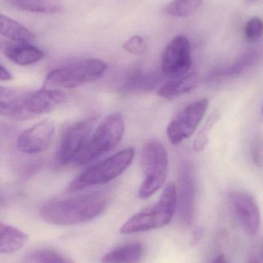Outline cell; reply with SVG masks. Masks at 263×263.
<instances>
[{
    "label": "cell",
    "mask_w": 263,
    "mask_h": 263,
    "mask_svg": "<svg viewBox=\"0 0 263 263\" xmlns=\"http://www.w3.org/2000/svg\"><path fill=\"white\" fill-rule=\"evenodd\" d=\"M107 204L106 198L97 193L54 199L42 206L40 216L51 225H78L98 217L106 210Z\"/></svg>",
    "instance_id": "cell-1"
},
{
    "label": "cell",
    "mask_w": 263,
    "mask_h": 263,
    "mask_svg": "<svg viewBox=\"0 0 263 263\" xmlns=\"http://www.w3.org/2000/svg\"><path fill=\"white\" fill-rule=\"evenodd\" d=\"M177 191L173 183L168 184L157 202L132 216L120 228L122 234L142 233L160 229L170 223L176 208Z\"/></svg>",
    "instance_id": "cell-2"
},
{
    "label": "cell",
    "mask_w": 263,
    "mask_h": 263,
    "mask_svg": "<svg viewBox=\"0 0 263 263\" xmlns=\"http://www.w3.org/2000/svg\"><path fill=\"white\" fill-rule=\"evenodd\" d=\"M107 65L97 59H83L51 71L44 82V89H72L100 79Z\"/></svg>",
    "instance_id": "cell-3"
},
{
    "label": "cell",
    "mask_w": 263,
    "mask_h": 263,
    "mask_svg": "<svg viewBox=\"0 0 263 263\" xmlns=\"http://www.w3.org/2000/svg\"><path fill=\"white\" fill-rule=\"evenodd\" d=\"M124 131L125 122L120 114L108 116L74 159V165L81 166L90 163L114 149L123 139Z\"/></svg>",
    "instance_id": "cell-4"
},
{
    "label": "cell",
    "mask_w": 263,
    "mask_h": 263,
    "mask_svg": "<svg viewBox=\"0 0 263 263\" xmlns=\"http://www.w3.org/2000/svg\"><path fill=\"white\" fill-rule=\"evenodd\" d=\"M135 156L133 148H127L94 164L82 172L67 188L75 193L87 187L103 185L120 176L131 165Z\"/></svg>",
    "instance_id": "cell-5"
},
{
    "label": "cell",
    "mask_w": 263,
    "mask_h": 263,
    "mask_svg": "<svg viewBox=\"0 0 263 263\" xmlns=\"http://www.w3.org/2000/svg\"><path fill=\"white\" fill-rule=\"evenodd\" d=\"M142 168L145 175L139 197L146 199L156 193L166 180L168 159L166 149L157 140L148 141L142 150Z\"/></svg>",
    "instance_id": "cell-6"
},
{
    "label": "cell",
    "mask_w": 263,
    "mask_h": 263,
    "mask_svg": "<svg viewBox=\"0 0 263 263\" xmlns=\"http://www.w3.org/2000/svg\"><path fill=\"white\" fill-rule=\"evenodd\" d=\"M209 100L202 99L182 109L168 125L167 136L173 145H179L193 136L205 117Z\"/></svg>",
    "instance_id": "cell-7"
},
{
    "label": "cell",
    "mask_w": 263,
    "mask_h": 263,
    "mask_svg": "<svg viewBox=\"0 0 263 263\" xmlns=\"http://www.w3.org/2000/svg\"><path fill=\"white\" fill-rule=\"evenodd\" d=\"M192 66L191 46L185 35H176L164 49L161 69L171 79L189 73Z\"/></svg>",
    "instance_id": "cell-8"
},
{
    "label": "cell",
    "mask_w": 263,
    "mask_h": 263,
    "mask_svg": "<svg viewBox=\"0 0 263 263\" xmlns=\"http://www.w3.org/2000/svg\"><path fill=\"white\" fill-rule=\"evenodd\" d=\"M95 120L89 118L79 122L65 132L57 155V162L60 165H65L73 162L80 154L90 137Z\"/></svg>",
    "instance_id": "cell-9"
},
{
    "label": "cell",
    "mask_w": 263,
    "mask_h": 263,
    "mask_svg": "<svg viewBox=\"0 0 263 263\" xmlns=\"http://www.w3.org/2000/svg\"><path fill=\"white\" fill-rule=\"evenodd\" d=\"M230 208L246 233L256 235L261 225V216L256 199L248 193L234 191L229 196Z\"/></svg>",
    "instance_id": "cell-10"
},
{
    "label": "cell",
    "mask_w": 263,
    "mask_h": 263,
    "mask_svg": "<svg viewBox=\"0 0 263 263\" xmlns=\"http://www.w3.org/2000/svg\"><path fill=\"white\" fill-rule=\"evenodd\" d=\"M54 122L45 120L26 129L17 140V147L22 153L35 154L49 148L55 136Z\"/></svg>",
    "instance_id": "cell-11"
},
{
    "label": "cell",
    "mask_w": 263,
    "mask_h": 263,
    "mask_svg": "<svg viewBox=\"0 0 263 263\" xmlns=\"http://www.w3.org/2000/svg\"><path fill=\"white\" fill-rule=\"evenodd\" d=\"M179 219L185 226H191L194 219L195 186L190 164L184 162L180 168L177 202Z\"/></svg>",
    "instance_id": "cell-12"
},
{
    "label": "cell",
    "mask_w": 263,
    "mask_h": 263,
    "mask_svg": "<svg viewBox=\"0 0 263 263\" xmlns=\"http://www.w3.org/2000/svg\"><path fill=\"white\" fill-rule=\"evenodd\" d=\"M64 100L65 94L60 89H43L29 92L25 103L27 118L49 114L62 104Z\"/></svg>",
    "instance_id": "cell-13"
},
{
    "label": "cell",
    "mask_w": 263,
    "mask_h": 263,
    "mask_svg": "<svg viewBox=\"0 0 263 263\" xmlns=\"http://www.w3.org/2000/svg\"><path fill=\"white\" fill-rule=\"evenodd\" d=\"M0 48L4 55L12 63L18 66L35 64L44 57V52L29 43H0Z\"/></svg>",
    "instance_id": "cell-14"
},
{
    "label": "cell",
    "mask_w": 263,
    "mask_h": 263,
    "mask_svg": "<svg viewBox=\"0 0 263 263\" xmlns=\"http://www.w3.org/2000/svg\"><path fill=\"white\" fill-rule=\"evenodd\" d=\"M27 92L0 86V115L15 120H28L25 109Z\"/></svg>",
    "instance_id": "cell-15"
},
{
    "label": "cell",
    "mask_w": 263,
    "mask_h": 263,
    "mask_svg": "<svg viewBox=\"0 0 263 263\" xmlns=\"http://www.w3.org/2000/svg\"><path fill=\"white\" fill-rule=\"evenodd\" d=\"M199 83L197 76L194 72H189L182 77L172 79L162 85L159 90L158 95L165 100H174L184 94L191 92Z\"/></svg>",
    "instance_id": "cell-16"
},
{
    "label": "cell",
    "mask_w": 263,
    "mask_h": 263,
    "mask_svg": "<svg viewBox=\"0 0 263 263\" xmlns=\"http://www.w3.org/2000/svg\"><path fill=\"white\" fill-rule=\"evenodd\" d=\"M142 244L139 242L126 244L106 253L102 263H137L142 258Z\"/></svg>",
    "instance_id": "cell-17"
},
{
    "label": "cell",
    "mask_w": 263,
    "mask_h": 263,
    "mask_svg": "<svg viewBox=\"0 0 263 263\" xmlns=\"http://www.w3.org/2000/svg\"><path fill=\"white\" fill-rule=\"evenodd\" d=\"M27 236L15 227L0 222V253H12L23 248Z\"/></svg>",
    "instance_id": "cell-18"
},
{
    "label": "cell",
    "mask_w": 263,
    "mask_h": 263,
    "mask_svg": "<svg viewBox=\"0 0 263 263\" xmlns=\"http://www.w3.org/2000/svg\"><path fill=\"white\" fill-rule=\"evenodd\" d=\"M7 3L18 10L33 13L55 14L62 9L60 0H8Z\"/></svg>",
    "instance_id": "cell-19"
},
{
    "label": "cell",
    "mask_w": 263,
    "mask_h": 263,
    "mask_svg": "<svg viewBox=\"0 0 263 263\" xmlns=\"http://www.w3.org/2000/svg\"><path fill=\"white\" fill-rule=\"evenodd\" d=\"M0 35L18 43H29L33 33L26 26L0 12Z\"/></svg>",
    "instance_id": "cell-20"
},
{
    "label": "cell",
    "mask_w": 263,
    "mask_h": 263,
    "mask_svg": "<svg viewBox=\"0 0 263 263\" xmlns=\"http://www.w3.org/2000/svg\"><path fill=\"white\" fill-rule=\"evenodd\" d=\"M203 0H173L164 8V13L170 16L187 17L202 6Z\"/></svg>",
    "instance_id": "cell-21"
},
{
    "label": "cell",
    "mask_w": 263,
    "mask_h": 263,
    "mask_svg": "<svg viewBox=\"0 0 263 263\" xmlns=\"http://www.w3.org/2000/svg\"><path fill=\"white\" fill-rule=\"evenodd\" d=\"M259 57V52L256 50L247 51L242 54L234 63L229 66L227 69H223L219 72V75L224 77H233V76L239 75L241 72L245 71L247 68L251 66Z\"/></svg>",
    "instance_id": "cell-22"
},
{
    "label": "cell",
    "mask_w": 263,
    "mask_h": 263,
    "mask_svg": "<svg viewBox=\"0 0 263 263\" xmlns=\"http://www.w3.org/2000/svg\"><path fill=\"white\" fill-rule=\"evenodd\" d=\"M157 77L155 76H145L142 74H134L125 83L124 89L126 90H139L149 89L157 82Z\"/></svg>",
    "instance_id": "cell-23"
},
{
    "label": "cell",
    "mask_w": 263,
    "mask_h": 263,
    "mask_svg": "<svg viewBox=\"0 0 263 263\" xmlns=\"http://www.w3.org/2000/svg\"><path fill=\"white\" fill-rule=\"evenodd\" d=\"M31 259L34 263H73L57 252L48 249L35 252Z\"/></svg>",
    "instance_id": "cell-24"
},
{
    "label": "cell",
    "mask_w": 263,
    "mask_h": 263,
    "mask_svg": "<svg viewBox=\"0 0 263 263\" xmlns=\"http://www.w3.org/2000/svg\"><path fill=\"white\" fill-rule=\"evenodd\" d=\"M219 119V114L217 112H214L209 119L207 123H205L203 129L199 133V136L195 140L194 148L196 151H202L208 142V133L210 129L213 127V125L216 124Z\"/></svg>",
    "instance_id": "cell-25"
},
{
    "label": "cell",
    "mask_w": 263,
    "mask_h": 263,
    "mask_svg": "<svg viewBox=\"0 0 263 263\" xmlns=\"http://www.w3.org/2000/svg\"><path fill=\"white\" fill-rule=\"evenodd\" d=\"M247 38L250 41H256L263 35V21L259 17H254L247 23L245 29Z\"/></svg>",
    "instance_id": "cell-26"
},
{
    "label": "cell",
    "mask_w": 263,
    "mask_h": 263,
    "mask_svg": "<svg viewBox=\"0 0 263 263\" xmlns=\"http://www.w3.org/2000/svg\"><path fill=\"white\" fill-rule=\"evenodd\" d=\"M123 48L125 50L133 55H142L146 52L148 46L142 37L134 35L125 42Z\"/></svg>",
    "instance_id": "cell-27"
},
{
    "label": "cell",
    "mask_w": 263,
    "mask_h": 263,
    "mask_svg": "<svg viewBox=\"0 0 263 263\" xmlns=\"http://www.w3.org/2000/svg\"><path fill=\"white\" fill-rule=\"evenodd\" d=\"M12 79L10 72L0 64V81H9Z\"/></svg>",
    "instance_id": "cell-28"
},
{
    "label": "cell",
    "mask_w": 263,
    "mask_h": 263,
    "mask_svg": "<svg viewBox=\"0 0 263 263\" xmlns=\"http://www.w3.org/2000/svg\"><path fill=\"white\" fill-rule=\"evenodd\" d=\"M213 263H228L227 262V258L224 255L220 254L213 260Z\"/></svg>",
    "instance_id": "cell-29"
},
{
    "label": "cell",
    "mask_w": 263,
    "mask_h": 263,
    "mask_svg": "<svg viewBox=\"0 0 263 263\" xmlns=\"http://www.w3.org/2000/svg\"><path fill=\"white\" fill-rule=\"evenodd\" d=\"M201 235H202V232H201L200 230H196V231L195 232L194 236H193V241H194L195 242L199 241V239H200Z\"/></svg>",
    "instance_id": "cell-30"
},
{
    "label": "cell",
    "mask_w": 263,
    "mask_h": 263,
    "mask_svg": "<svg viewBox=\"0 0 263 263\" xmlns=\"http://www.w3.org/2000/svg\"><path fill=\"white\" fill-rule=\"evenodd\" d=\"M259 0H245L246 3H249V4H253V3H256Z\"/></svg>",
    "instance_id": "cell-31"
},
{
    "label": "cell",
    "mask_w": 263,
    "mask_h": 263,
    "mask_svg": "<svg viewBox=\"0 0 263 263\" xmlns=\"http://www.w3.org/2000/svg\"><path fill=\"white\" fill-rule=\"evenodd\" d=\"M249 263H260L259 261L256 260V259H251Z\"/></svg>",
    "instance_id": "cell-32"
},
{
    "label": "cell",
    "mask_w": 263,
    "mask_h": 263,
    "mask_svg": "<svg viewBox=\"0 0 263 263\" xmlns=\"http://www.w3.org/2000/svg\"><path fill=\"white\" fill-rule=\"evenodd\" d=\"M262 114H263V105H262Z\"/></svg>",
    "instance_id": "cell-33"
},
{
    "label": "cell",
    "mask_w": 263,
    "mask_h": 263,
    "mask_svg": "<svg viewBox=\"0 0 263 263\" xmlns=\"http://www.w3.org/2000/svg\"><path fill=\"white\" fill-rule=\"evenodd\" d=\"M262 259H263V250H262Z\"/></svg>",
    "instance_id": "cell-34"
}]
</instances>
